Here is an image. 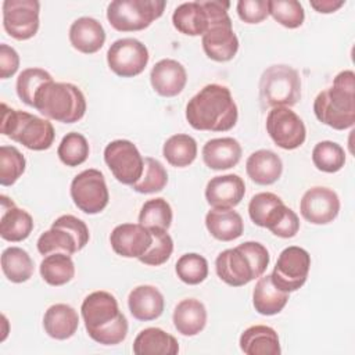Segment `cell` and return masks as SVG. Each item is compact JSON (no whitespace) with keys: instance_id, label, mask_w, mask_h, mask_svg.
I'll use <instances>...</instances> for the list:
<instances>
[{"instance_id":"cell-1","label":"cell","mask_w":355,"mask_h":355,"mask_svg":"<svg viewBox=\"0 0 355 355\" xmlns=\"http://www.w3.org/2000/svg\"><path fill=\"white\" fill-rule=\"evenodd\" d=\"M239 118L237 105L230 90L218 83L204 86L186 105V119L196 130L226 132Z\"/></svg>"},{"instance_id":"cell-2","label":"cell","mask_w":355,"mask_h":355,"mask_svg":"<svg viewBox=\"0 0 355 355\" xmlns=\"http://www.w3.org/2000/svg\"><path fill=\"white\" fill-rule=\"evenodd\" d=\"M80 313L92 340L116 345L128 336V319L119 311L116 298L108 291H93L82 302Z\"/></svg>"},{"instance_id":"cell-3","label":"cell","mask_w":355,"mask_h":355,"mask_svg":"<svg viewBox=\"0 0 355 355\" xmlns=\"http://www.w3.org/2000/svg\"><path fill=\"white\" fill-rule=\"evenodd\" d=\"M315 116L324 125L344 130L355 123V73L351 69L336 75L333 85L313 101Z\"/></svg>"},{"instance_id":"cell-4","label":"cell","mask_w":355,"mask_h":355,"mask_svg":"<svg viewBox=\"0 0 355 355\" xmlns=\"http://www.w3.org/2000/svg\"><path fill=\"white\" fill-rule=\"evenodd\" d=\"M269 252L258 241H245L222 251L215 261L216 275L232 287H241L261 277L269 265Z\"/></svg>"},{"instance_id":"cell-5","label":"cell","mask_w":355,"mask_h":355,"mask_svg":"<svg viewBox=\"0 0 355 355\" xmlns=\"http://www.w3.org/2000/svg\"><path fill=\"white\" fill-rule=\"evenodd\" d=\"M33 107L49 119L73 123L83 118L86 98L76 85L50 80L37 90Z\"/></svg>"},{"instance_id":"cell-6","label":"cell","mask_w":355,"mask_h":355,"mask_svg":"<svg viewBox=\"0 0 355 355\" xmlns=\"http://www.w3.org/2000/svg\"><path fill=\"white\" fill-rule=\"evenodd\" d=\"M0 132L33 151L50 148L55 137L53 123L49 119L10 108L6 103H1Z\"/></svg>"},{"instance_id":"cell-7","label":"cell","mask_w":355,"mask_h":355,"mask_svg":"<svg viewBox=\"0 0 355 355\" xmlns=\"http://www.w3.org/2000/svg\"><path fill=\"white\" fill-rule=\"evenodd\" d=\"M202 1V0H201ZM208 12V29L202 35V50L208 58L226 62L233 60L239 50V39L233 31L232 19L227 14L229 1H202Z\"/></svg>"},{"instance_id":"cell-8","label":"cell","mask_w":355,"mask_h":355,"mask_svg":"<svg viewBox=\"0 0 355 355\" xmlns=\"http://www.w3.org/2000/svg\"><path fill=\"white\" fill-rule=\"evenodd\" d=\"M301 98V78L290 65L276 64L266 68L259 79L262 108L293 107Z\"/></svg>"},{"instance_id":"cell-9","label":"cell","mask_w":355,"mask_h":355,"mask_svg":"<svg viewBox=\"0 0 355 355\" xmlns=\"http://www.w3.org/2000/svg\"><path fill=\"white\" fill-rule=\"evenodd\" d=\"M89 237L87 225L82 219L67 214L58 216L51 227L40 234L36 245L42 255H49L51 252H65L72 255L87 244Z\"/></svg>"},{"instance_id":"cell-10","label":"cell","mask_w":355,"mask_h":355,"mask_svg":"<svg viewBox=\"0 0 355 355\" xmlns=\"http://www.w3.org/2000/svg\"><path fill=\"white\" fill-rule=\"evenodd\" d=\"M164 0H115L107 7L110 25L119 32L143 31L164 14Z\"/></svg>"},{"instance_id":"cell-11","label":"cell","mask_w":355,"mask_h":355,"mask_svg":"<svg viewBox=\"0 0 355 355\" xmlns=\"http://www.w3.org/2000/svg\"><path fill=\"white\" fill-rule=\"evenodd\" d=\"M69 193L73 204L89 215L101 212L110 201L104 175L93 168L82 171L72 179Z\"/></svg>"},{"instance_id":"cell-12","label":"cell","mask_w":355,"mask_h":355,"mask_svg":"<svg viewBox=\"0 0 355 355\" xmlns=\"http://www.w3.org/2000/svg\"><path fill=\"white\" fill-rule=\"evenodd\" d=\"M104 161L122 184L132 186L141 178L144 158L130 140L118 139L108 143L104 148Z\"/></svg>"},{"instance_id":"cell-13","label":"cell","mask_w":355,"mask_h":355,"mask_svg":"<svg viewBox=\"0 0 355 355\" xmlns=\"http://www.w3.org/2000/svg\"><path fill=\"white\" fill-rule=\"evenodd\" d=\"M309 269V252L301 247L290 245L280 252L270 279L277 288L291 293L305 284Z\"/></svg>"},{"instance_id":"cell-14","label":"cell","mask_w":355,"mask_h":355,"mask_svg":"<svg viewBox=\"0 0 355 355\" xmlns=\"http://www.w3.org/2000/svg\"><path fill=\"white\" fill-rule=\"evenodd\" d=\"M147 47L135 37H122L115 40L107 51L110 69L121 78H133L140 75L148 62Z\"/></svg>"},{"instance_id":"cell-15","label":"cell","mask_w":355,"mask_h":355,"mask_svg":"<svg viewBox=\"0 0 355 355\" xmlns=\"http://www.w3.org/2000/svg\"><path fill=\"white\" fill-rule=\"evenodd\" d=\"M266 132L283 150H295L304 144L306 129L302 119L288 107H275L266 116Z\"/></svg>"},{"instance_id":"cell-16","label":"cell","mask_w":355,"mask_h":355,"mask_svg":"<svg viewBox=\"0 0 355 355\" xmlns=\"http://www.w3.org/2000/svg\"><path fill=\"white\" fill-rule=\"evenodd\" d=\"M40 3L36 0H6L3 3L4 31L15 40H28L39 29Z\"/></svg>"},{"instance_id":"cell-17","label":"cell","mask_w":355,"mask_h":355,"mask_svg":"<svg viewBox=\"0 0 355 355\" xmlns=\"http://www.w3.org/2000/svg\"><path fill=\"white\" fill-rule=\"evenodd\" d=\"M300 212L309 223L327 225L340 212V198L334 190L315 186L304 193L300 201Z\"/></svg>"},{"instance_id":"cell-18","label":"cell","mask_w":355,"mask_h":355,"mask_svg":"<svg viewBox=\"0 0 355 355\" xmlns=\"http://www.w3.org/2000/svg\"><path fill=\"white\" fill-rule=\"evenodd\" d=\"M110 243L115 254L123 258H140L150 248L153 234L140 223H122L111 232Z\"/></svg>"},{"instance_id":"cell-19","label":"cell","mask_w":355,"mask_h":355,"mask_svg":"<svg viewBox=\"0 0 355 355\" xmlns=\"http://www.w3.org/2000/svg\"><path fill=\"white\" fill-rule=\"evenodd\" d=\"M245 194L244 180L234 173L212 178L205 187V200L214 208H233Z\"/></svg>"},{"instance_id":"cell-20","label":"cell","mask_w":355,"mask_h":355,"mask_svg":"<svg viewBox=\"0 0 355 355\" xmlns=\"http://www.w3.org/2000/svg\"><path fill=\"white\" fill-rule=\"evenodd\" d=\"M150 82L155 93L162 97H175L186 86L187 72L184 67L172 58L159 60L150 72Z\"/></svg>"},{"instance_id":"cell-21","label":"cell","mask_w":355,"mask_h":355,"mask_svg":"<svg viewBox=\"0 0 355 355\" xmlns=\"http://www.w3.org/2000/svg\"><path fill=\"white\" fill-rule=\"evenodd\" d=\"M1 216H0V236L12 243L22 241L29 237L33 230V219L29 212L18 208L7 196H0Z\"/></svg>"},{"instance_id":"cell-22","label":"cell","mask_w":355,"mask_h":355,"mask_svg":"<svg viewBox=\"0 0 355 355\" xmlns=\"http://www.w3.org/2000/svg\"><path fill=\"white\" fill-rule=\"evenodd\" d=\"M128 306L135 319L148 322L162 315L165 301L162 293L157 287L141 284L129 293Z\"/></svg>"},{"instance_id":"cell-23","label":"cell","mask_w":355,"mask_h":355,"mask_svg":"<svg viewBox=\"0 0 355 355\" xmlns=\"http://www.w3.org/2000/svg\"><path fill=\"white\" fill-rule=\"evenodd\" d=\"M69 42L75 50L93 54L104 46L105 31L96 18L80 17L69 26Z\"/></svg>"},{"instance_id":"cell-24","label":"cell","mask_w":355,"mask_h":355,"mask_svg":"<svg viewBox=\"0 0 355 355\" xmlns=\"http://www.w3.org/2000/svg\"><path fill=\"white\" fill-rule=\"evenodd\" d=\"M241 146L233 137H218L208 140L202 147V161L214 171L230 169L241 159Z\"/></svg>"},{"instance_id":"cell-25","label":"cell","mask_w":355,"mask_h":355,"mask_svg":"<svg viewBox=\"0 0 355 355\" xmlns=\"http://www.w3.org/2000/svg\"><path fill=\"white\" fill-rule=\"evenodd\" d=\"M245 171L254 183L268 186L277 182L282 176L283 162L280 157L270 150H257L247 158Z\"/></svg>"},{"instance_id":"cell-26","label":"cell","mask_w":355,"mask_h":355,"mask_svg":"<svg viewBox=\"0 0 355 355\" xmlns=\"http://www.w3.org/2000/svg\"><path fill=\"white\" fill-rule=\"evenodd\" d=\"M240 349L245 355H279L282 352L276 330L265 324L245 329L240 336Z\"/></svg>"},{"instance_id":"cell-27","label":"cell","mask_w":355,"mask_h":355,"mask_svg":"<svg viewBox=\"0 0 355 355\" xmlns=\"http://www.w3.org/2000/svg\"><path fill=\"white\" fill-rule=\"evenodd\" d=\"M287 205L283 200L270 191L255 194L248 204V215L251 220L261 227L272 229L284 215Z\"/></svg>"},{"instance_id":"cell-28","label":"cell","mask_w":355,"mask_h":355,"mask_svg":"<svg viewBox=\"0 0 355 355\" xmlns=\"http://www.w3.org/2000/svg\"><path fill=\"white\" fill-rule=\"evenodd\" d=\"M79 326L78 312L67 304H54L44 312V331L54 340L71 338Z\"/></svg>"},{"instance_id":"cell-29","label":"cell","mask_w":355,"mask_h":355,"mask_svg":"<svg viewBox=\"0 0 355 355\" xmlns=\"http://www.w3.org/2000/svg\"><path fill=\"white\" fill-rule=\"evenodd\" d=\"M205 226L212 237L219 241H232L244 232V222L232 208H212L205 215Z\"/></svg>"},{"instance_id":"cell-30","label":"cell","mask_w":355,"mask_h":355,"mask_svg":"<svg viewBox=\"0 0 355 355\" xmlns=\"http://www.w3.org/2000/svg\"><path fill=\"white\" fill-rule=\"evenodd\" d=\"M172 320L178 333L193 337L204 330L207 324V309L201 301L186 298L176 305Z\"/></svg>"},{"instance_id":"cell-31","label":"cell","mask_w":355,"mask_h":355,"mask_svg":"<svg viewBox=\"0 0 355 355\" xmlns=\"http://www.w3.org/2000/svg\"><path fill=\"white\" fill-rule=\"evenodd\" d=\"M172 24L183 35L202 36L208 29V12L201 0L182 3L172 14Z\"/></svg>"},{"instance_id":"cell-32","label":"cell","mask_w":355,"mask_h":355,"mask_svg":"<svg viewBox=\"0 0 355 355\" xmlns=\"http://www.w3.org/2000/svg\"><path fill=\"white\" fill-rule=\"evenodd\" d=\"M136 355H176L179 352L178 340L159 327L143 329L133 341Z\"/></svg>"},{"instance_id":"cell-33","label":"cell","mask_w":355,"mask_h":355,"mask_svg":"<svg viewBox=\"0 0 355 355\" xmlns=\"http://www.w3.org/2000/svg\"><path fill=\"white\" fill-rule=\"evenodd\" d=\"M288 301V293L277 288L270 275L262 276L258 279L254 291H252V305L255 311L265 316H272L286 306Z\"/></svg>"},{"instance_id":"cell-34","label":"cell","mask_w":355,"mask_h":355,"mask_svg":"<svg viewBox=\"0 0 355 355\" xmlns=\"http://www.w3.org/2000/svg\"><path fill=\"white\" fill-rule=\"evenodd\" d=\"M40 276L50 286H64L75 276V263L65 252H51L40 262Z\"/></svg>"},{"instance_id":"cell-35","label":"cell","mask_w":355,"mask_h":355,"mask_svg":"<svg viewBox=\"0 0 355 355\" xmlns=\"http://www.w3.org/2000/svg\"><path fill=\"white\" fill-rule=\"evenodd\" d=\"M1 269L11 283H24L33 275L35 266L31 255L21 247H8L1 254Z\"/></svg>"},{"instance_id":"cell-36","label":"cell","mask_w":355,"mask_h":355,"mask_svg":"<svg viewBox=\"0 0 355 355\" xmlns=\"http://www.w3.org/2000/svg\"><path fill=\"white\" fill-rule=\"evenodd\" d=\"M162 155L172 166H189L197 157V143L190 135H173L164 143Z\"/></svg>"},{"instance_id":"cell-37","label":"cell","mask_w":355,"mask_h":355,"mask_svg":"<svg viewBox=\"0 0 355 355\" xmlns=\"http://www.w3.org/2000/svg\"><path fill=\"white\" fill-rule=\"evenodd\" d=\"M312 162L319 171L334 173L344 166L345 151L338 143L323 140L315 144L312 150Z\"/></svg>"},{"instance_id":"cell-38","label":"cell","mask_w":355,"mask_h":355,"mask_svg":"<svg viewBox=\"0 0 355 355\" xmlns=\"http://www.w3.org/2000/svg\"><path fill=\"white\" fill-rule=\"evenodd\" d=\"M172 218L173 214L169 202L162 197H157L147 200L143 204L139 214V223L147 229L158 227L168 230L171 227Z\"/></svg>"},{"instance_id":"cell-39","label":"cell","mask_w":355,"mask_h":355,"mask_svg":"<svg viewBox=\"0 0 355 355\" xmlns=\"http://www.w3.org/2000/svg\"><path fill=\"white\" fill-rule=\"evenodd\" d=\"M89 151L90 148L86 137L78 132H69L58 144L57 155L64 165L73 168L87 159Z\"/></svg>"},{"instance_id":"cell-40","label":"cell","mask_w":355,"mask_h":355,"mask_svg":"<svg viewBox=\"0 0 355 355\" xmlns=\"http://www.w3.org/2000/svg\"><path fill=\"white\" fill-rule=\"evenodd\" d=\"M168 183V172L164 165L151 157L144 158L141 178L132 184V189L140 194H151L161 191Z\"/></svg>"},{"instance_id":"cell-41","label":"cell","mask_w":355,"mask_h":355,"mask_svg":"<svg viewBox=\"0 0 355 355\" xmlns=\"http://www.w3.org/2000/svg\"><path fill=\"white\" fill-rule=\"evenodd\" d=\"M175 270L178 277L190 286L202 283L208 276V262L207 259L197 252L183 254L176 265Z\"/></svg>"},{"instance_id":"cell-42","label":"cell","mask_w":355,"mask_h":355,"mask_svg":"<svg viewBox=\"0 0 355 355\" xmlns=\"http://www.w3.org/2000/svg\"><path fill=\"white\" fill-rule=\"evenodd\" d=\"M50 80L53 78L47 71L42 68H26L17 78V94L26 105L33 107L37 90Z\"/></svg>"},{"instance_id":"cell-43","label":"cell","mask_w":355,"mask_h":355,"mask_svg":"<svg viewBox=\"0 0 355 355\" xmlns=\"http://www.w3.org/2000/svg\"><path fill=\"white\" fill-rule=\"evenodd\" d=\"M268 11L276 22L288 29L301 26L305 19L302 4L297 0H269Z\"/></svg>"},{"instance_id":"cell-44","label":"cell","mask_w":355,"mask_h":355,"mask_svg":"<svg viewBox=\"0 0 355 355\" xmlns=\"http://www.w3.org/2000/svg\"><path fill=\"white\" fill-rule=\"evenodd\" d=\"M26 161L21 151L14 146L0 147V184L11 186L25 172Z\"/></svg>"},{"instance_id":"cell-45","label":"cell","mask_w":355,"mask_h":355,"mask_svg":"<svg viewBox=\"0 0 355 355\" xmlns=\"http://www.w3.org/2000/svg\"><path fill=\"white\" fill-rule=\"evenodd\" d=\"M150 232L153 234V243L150 248L139 258V261L144 265L159 266L171 258L173 252V240L164 229L151 227Z\"/></svg>"},{"instance_id":"cell-46","label":"cell","mask_w":355,"mask_h":355,"mask_svg":"<svg viewBox=\"0 0 355 355\" xmlns=\"http://www.w3.org/2000/svg\"><path fill=\"white\" fill-rule=\"evenodd\" d=\"M237 14L245 24H259L268 15V1L266 0H240L237 3Z\"/></svg>"},{"instance_id":"cell-47","label":"cell","mask_w":355,"mask_h":355,"mask_svg":"<svg viewBox=\"0 0 355 355\" xmlns=\"http://www.w3.org/2000/svg\"><path fill=\"white\" fill-rule=\"evenodd\" d=\"M300 230V219L298 215L287 207L284 215L280 218V220L270 229V232L282 239H290L294 237Z\"/></svg>"},{"instance_id":"cell-48","label":"cell","mask_w":355,"mask_h":355,"mask_svg":"<svg viewBox=\"0 0 355 355\" xmlns=\"http://www.w3.org/2000/svg\"><path fill=\"white\" fill-rule=\"evenodd\" d=\"M19 67V55L11 46L1 43L0 44V78H11Z\"/></svg>"},{"instance_id":"cell-49","label":"cell","mask_w":355,"mask_h":355,"mask_svg":"<svg viewBox=\"0 0 355 355\" xmlns=\"http://www.w3.org/2000/svg\"><path fill=\"white\" fill-rule=\"evenodd\" d=\"M344 0H312L311 7L322 14H330L344 6Z\"/></svg>"}]
</instances>
